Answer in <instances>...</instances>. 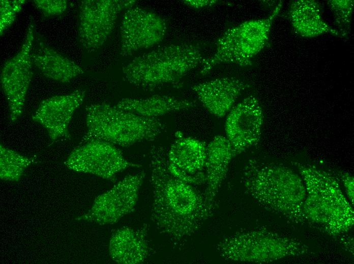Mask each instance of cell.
Here are the masks:
<instances>
[{
  "label": "cell",
  "mask_w": 354,
  "mask_h": 264,
  "mask_svg": "<svg viewBox=\"0 0 354 264\" xmlns=\"http://www.w3.org/2000/svg\"><path fill=\"white\" fill-rule=\"evenodd\" d=\"M217 250L225 260L264 263L308 254L309 248L298 239L264 229H254L224 238L217 244Z\"/></svg>",
  "instance_id": "6"
},
{
  "label": "cell",
  "mask_w": 354,
  "mask_h": 264,
  "mask_svg": "<svg viewBox=\"0 0 354 264\" xmlns=\"http://www.w3.org/2000/svg\"><path fill=\"white\" fill-rule=\"evenodd\" d=\"M247 193L266 210L291 223H307L303 206L307 192L300 175L282 164L251 158L243 170Z\"/></svg>",
  "instance_id": "2"
},
{
  "label": "cell",
  "mask_w": 354,
  "mask_h": 264,
  "mask_svg": "<svg viewBox=\"0 0 354 264\" xmlns=\"http://www.w3.org/2000/svg\"><path fill=\"white\" fill-rule=\"evenodd\" d=\"M65 164L70 170L94 175L115 182L117 174L140 164L128 161L115 145L99 140L80 143L67 158Z\"/></svg>",
  "instance_id": "10"
},
{
  "label": "cell",
  "mask_w": 354,
  "mask_h": 264,
  "mask_svg": "<svg viewBox=\"0 0 354 264\" xmlns=\"http://www.w3.org/2000/svg\"><path fill=\"white\" fill-rule=\"evenodd\" d=\"M24 0L0 1V33L4 31L14 22L17 15L25 3Z\"/></svg>",
  "instance_id": "24"
},
{
  "label": "cell",
  "mask_w": 354,
  "mask_h": 264,
  "mask_svg": "<svg viewBox=\"0 0 354 264\" xmlns=\"http://www.w3.org/2000/svg\"><path fill=\"white\" fill-rule=\"evenodd\" d=\"M248 87L241 79L227 77L195 84L191 89L210 113L222 118L228 113Z\"/></svg>",
  "instance_id": "16"
},
{
  "label": "cell",
  "mask_w": 354,
  "mask_h": 264,
  "mask_svg": "<svg viewBox=\"0 0 354 264\" xmlns=\"http://www.w3.org/2000/svg\"><path fill=\"white\" fill-rule=\"evenodd\" d=\"M293 165L306 189L303 210L307 223L332 236L349 230L354 211L335 175L310 164L294 162Z\"/></svg>",
  "instance_id": "3"
},
{
  "label": "cell",
  "mask_w": 354,
  "mask_h": 264,
  "mask_svg": "<svg viewBox=\"0 0 354 264\" xmlns=\"http://www.w3.org/2000/svg\"><path fill=\"white\" fill-rule=\"evenodd\" d=\"M335 176L342 183L347 199L352 206L353 205V186L354 180L353 176L350 173L345 171H337L336 174L334 173Z\"/></svg>",
  "instance_id": "26"
},
{
  "label": "cell",
  "mask_w": 354,
  "mask_h": 264,
  "mask_svg": "<svg viewBox=\"0 0 354 264\" xmlns=\"http://www.w3.org/2000/svg\"><path fill=\"white\" fill-rule=\"evenodd\" d=\"M263 122L262 110L256 96H248L232 107L225 129L234 157L259 143Z\"/></svg>",
  "instance_id": "13"
},
{
  "label": "cell",
  "mask_w": 354,
  "mask_h": 264,
  "mask_svg": "<svg viewBox=\"0 0 354 264\" xmlns=\"http://www.w3.org/2000/svg\"><path fill=\"white\" fill-rule=\"evenodd\" d=\"M32 59L44 76L59 82H69L84 73L81 67L46 44L36 32Z\"/></svg>",
  "instance_id": "19"
},
{
  "label": "cell",
  "mask_w": 354,
  "mask_h": 264,
  "mask_svg": "<svg viewBox=\"0 0 354 264\" xmlns=\"http://www.w3.org/2000/svg\"><path fill=\"white\" fill-rule=\"evenodd\" d=\"M287 15L293 29L303 37L312 38L329 34L342 38L336 29L323 20L319 4L316 1H293Z\"/></svg>",
  "instance_id": "20"
},
{
  "label": "cell",
  "mask_w": 354,
  "mask_h": 264,
  "mask_svg": "<svg viewBox=\"0 0 354 264\" xmlns=\"http://www.w3.org/2000/svg\"><path fill=\"white\" fill-rule=\"evenodd\" d=\"M145 176V171H141L124 178L98 196L90 210L76 219L99 225L117 222L134 211Z\"/></svg>",
  "instance_id": "11"
},
{
  "label": "cell",
  "mask_w": 354,
  "mask_h": 264,
  "mask_svg": "<svg viewBox=\"0 0 354 264\" xmlns=\"http://www.w3.org/2000/svg\"><path fill=\"white\" fill-rule=\"evenodd\" d=\"M182 2L186 5L195 9L211 7L215 5L216 0H184Z\"/></svg>",
  "instance_id": "27"
},
{
  "label": "cell",
  "mask_w": 354,
  "mask_h": 264,
  "mask_svg": "<svg viewBox=\"0 0 354 264\" xmlns=\"http://www.w3.org/2000/svg\"><path fill=\"white\" fill-rule=\"evenodd\" d=\"M149 226L139 228L124 226L112 234L109 253L112 260L120 264H138L144 262L149 254Z\"/></svg>",
  "instance_id": "18"
},
{
  "label": "cell",
  "mask_w": 354,
  "mask_h": 264,
  "mask_svg": "<svg viewBox=\"0 0 354 264\" xmlns=\"http://www.w3.org/2000/svg\"><path fill=\"white\" fill-rule=\"evenodd\" d=\"M86 130L80 143L99 140L126 147L153 141L162 133L164 124L125 111L106 103L85 107Z\"/></svg>",
  "instance_id": "5"
},
{
  "label": "cell",
  "mask_w": 354,
  "mask_h": 264,
  "mask_svg": "<svg viewBox=\"0 0 354 264\" xmlns=\"http://www.w3.org/2000/svg\"><path fill=\"white\" fill-rule=\"evenodd\" d=\"M85 96L84 90L77 89L47 98L40 104L32 118L44 127L52 143L62 138L70 139L68 126Z\"/></svg>",
  "instance_id": "15"
},
{
  "label": "cell",
  "mask_w": 354,
  "mask_h": 264,
  "mask_svg": "<svg viewBox=\"0 0 354 264\" xmlns=\"http://www.w3.org/2000/svg\"><path fill=\"white\" fill-rule=\"evenodd\" d=\"M282 3L279 1L267 17L245 21L227 29L217 41L215 52L203 61L201 74L205 75L221 64L242 67L250 65L253 59L267 44L272 26Z\"/></svg>",
  "instance_id": "7"
},
{
  "label": "cell",
  "mask_w": 354,
  "mask_h": 264,
  "mask_svg": "<svg viewBox=\"0 0 354 264\" xmlns=\"http://www.w3.org/2000/svg\"><path fill=\"white\" fill-rule=\"evenodd\" d=\"M328 5L334 16L337 29L342 38L346 37L350 31L353 12V0H330Z\"/></svg>",
  "instance_id": "23"
},
{
  "label": "cell",
  "mask_w": 354,
  "mask_h": 264,
  "mask_svg": "<svg viewBox=\"0 0 354 264\" xmlns=\"http://www.w3.org/2000/svg\"><path fill=\"white\" fill-rule=\"evenodd\" d=\"M35 35V25L31 20L20 49L5 63L2 69L1 84L8 102L11 123L15 122L23 112L33 76L32 50Z\"/></svg>",
  "instance_id": "8"
},
{
  "label": "cell",
  "mask_w": 354,
  "mask_h": 264,
  "mask_svg": "<svg viewBox=\"0 0 354 264\" xmlns=\"http://www.w3.org/2000/svg\"><path fill=\"white\" fill-rule=\"evenodd\" d=\"M167 31L165 20L152 11L137 7L126 10L120 26V54L131 55L161 42Z\"/></svg>",
  "instance_id": "12"
},
{
  "label": "cell",
  "mask_w": 354,
  "mask_h": 264,
  "mask_svg": "<svg viewBox=\"0 0 354 264\" xmlns=\"http://www.w3.org/2000/svg\"><path fill=\"white\" fill-rule=\"evenodd\" d=\"M205 58L196 44L164 45L135 57L124 66L123 78L137 87L152 90L178 84Z\"/></svg>",
  "instance_id": "4"
},
{
  "label": "cell",
  "mask_w": 354,
  "mask_h": 264,
  "mask_svg": "<svg viewBox=\"0 0 354 264\" xmlns=\"http://www.w3.org/2000/svg\"><path fill=\"white\" fill-rule=\"evenodd\" d=\"M234 157L231 146L226 137L217 136L207 145L206 187L203 196L209 217L215 210L216 196Z\"/></svg>",
  "instance_id": "17"
},
{
  "label": "cell",
  "mask_w": 354,
  "mask_h": 264,
  "mask_svg": "<svg viewBox=\"0 0 354 264\" xmlns=\"http://www.w3.org/2000/svg\"><path fill=\"white\" fill-rule=\"evenodd\" d=\"M150 156L153 193L151 220L159 232L174 245H181L209 217L203 194L170 172L164 147L152 146Z\"/></svg>",
  "instance_id": "1"
},
{
  "label": "cell",
  "mask_w": 354,
  "mask_h": 264,
  "mask_svg": "<svg viewBox=\"0 0 354 264\" xmlns=\"http://www.w3.org/2000/svg\"><path fill=\"white\" fill-rule=\"evenodd\" d=\"M115 106L139 116L157 118L173 112L188 110L197 106L196 102L165 95H154L146 98H124Z\"/></svg>",
  "instance_id": "21"
},
{
  "label": "cell",
  "mask_w": 354,
  "mask_h": 264,
  "mask_svg": "<svg viewBox=\"0 0 354 264\" xmlns=\"http://www.w3.org/2000/svg\"><path fill=\"white\" fill-rule=\"evenodd\" d=\"M134 0H83L79 5L78 38L90 53L107 40L120 13L133 7Z\"/></svg>",
  "instance_id": "9"
},
{
  "label": "cell",
  "mask_w": 354,
  "mask_h": 264,
  "mask_svg": "<svg viewBox=\"0 0 354 264\" xmlns=\"http://www.w3.org/2000/svg\"><path fill=\"white\" fill-rule=\"evenodd\" d=\"M36 160L0 145V178L2 180L18 181L25 170Z\"/></svg>",
  "instance_id": "22"
},
{
  "label": "cell",
  "mask_w": 354,
  "mask_h": 264,
  "mask_svg": "<svg viewBox=\"0 0 354 264\" xmlns=\"http://www.w3.org/2000/svg\"><path fill=\"white\" fill-rule=\"evenodd\" d=\"M34 4L44 17H51L63 14L67 8L66 0H35Z\"/></svg>",
  "instance_id": "25"
},
{
  "label": "cell",
  "mask_w": 354,
  "mask_h": 264,
  "mask_svg": "<svg viewBox=\"0 0 354 264\" xmlns=\"http://www.w3.org/2000/svg\"><path fill=\"white\" fill-rule=\"evenodd\" d=\"M206 144L191 137L178 138L167 151L168 167L176 177L192 185L205 183Z\"/></svg>",
  "instance_id": "14"
}]
</instances>
